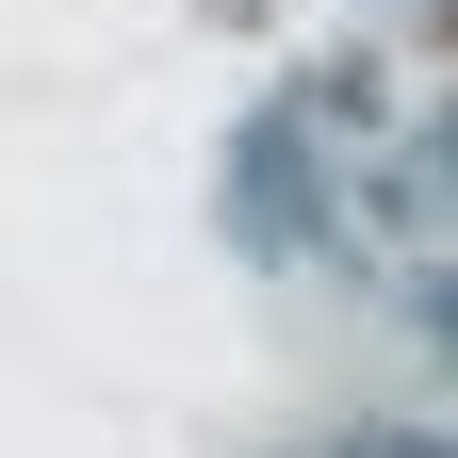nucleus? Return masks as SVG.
Here are the masks:
<instances>
[{
    "instance_id": "nucleus-1",
    "label": "nucleus",
    "mask_w": 458,
    "mask_h": 458,
    "mask_svg": "<svg viewBox=\"0 0 458 458\" xmlns=\"http://www.w3.org/2000/svg\"><path fill=\"white\" fill-rule=\"evenodd\" d=\"M426 344H442V360H458V278H442V295H426Z\"/></svg>"
}]
</instances>
